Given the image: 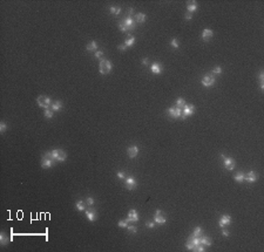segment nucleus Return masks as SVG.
I'll return each mask as SVG.
<instances>
[{
  "mask_svg": "<svg viewBox=\"0 0 264 252\" xmlns=\"http://www.w3.org/2000/svg\"><path fill=\"white\" fill-rule=\"evenodd\" d=\"M119 28L120 31L126 33V32H130L133 30H135V21L132 16H127L123 21H121L119 24Z\"/></svg>",
  "mask_w": 264,
  "mask_h": 252,
  "instance_id": "f257e3e1",
  "label": "nucleus"
},
{
  "mask_svg": "<svg viewBox=\"0 0 264 252\" xmlns=\"http://www.w3.org/2000/svg\"><path fill=\"white\" fill-rule=\"evenodd\" d=\"M51 152H52V158L55 162H65L67 160V154L62 149H54Z\"/></svg>",
  "mask_w": 264,
  "mask_h": 252,
  "instance_id": "f03ea898",
  "label": "nucleus"
},
{
  "mask_svg": "<svg viewBox=\"0 0 264 252\" xmlns=\"http://www.w3.org/2000/svg\"><path fill=\"white\" fill-rule=\"evenodd\" d=\"M112 67H113V65H112V62H110L109 60H105V59H102V60L100 61V65H99V71H100V74H102V75L109 74V73H110V71H112Z\"/></svg>",
  "mask_w": 264,
  "mask_h": 252,
  "instance_id": "7ed1b4c3",
  "label": "nucleus"
},
{
  "mask_svg": "<svg viewBox=\"0 0 264 252\" xmlns=\"http://www.w3.org/2000/svg\"><path fill=\"white\" fill-rule=\"evenodd\" d=\"M36 103L39 104V107H41V108H48V107H51V104H52V100L51 98H48V96H45V95H40L39 98L36 99Z\"/></svg>",
  "mask_w": 264,
  "mask_h": 252,
  "instance_id": "20e7f679",
  "label": "nucleus"
},
{
  "mask_svg": "<svg viewBox=\"0 0 264 252\" xmlns=\"http://www.w3.org/2000/svg\"><path fill=\"white\" fill-rule=\"evenodd\" d=\"M221 157L223 158V163H224V168L229 171H232L236 167V162H235L234 158L231 157H226L224 156V154H221Z\"/></svg>",
  "mask_w": 264,
  "mask_h": 252,
  "instance_id": "39448f33",
  "label": "nucleus"
},
{
  "mask_svg": "<svg viewBox=\"0 0 264 252\" xmlns=\"http://www.w3.org/2000/svg\"><path fill=\"white\" fill-rule=\"evenodd\" d=\"M195 111V106L194 104H185L182 108V114H181V119L184 120L187 119L188 116H191Z\"/></svg>",
  "mask_w": 264,
  "mask_h": 252,
  "instance_id": "423d86ee",
  "label": "nucleus"
},
{
  "mask_svg": "<svg viewBox=\"0 0 264 252\" xmlns=\"http://www.w3.org/2000/svg\"><path fill=\"white\" fill-rule=\"evenodd\" d=\"M153 220L155 222V224H159V225H162L164 224L165 222H167V218H165V216L163 215V212L161 210H156L155 211V215L153 217Z\"/></svg>",
  "mask_w": 264,
  "mask_h": 252,
  "instance_id": "0eeeda50",
  "label": "nucleus"
},
{
  "mask_svg": "<svg viewBox=\"0 0 264 252\" xmlns=\"http://www.w3.org/2000/svg\"><path fill=\"white\" fill-rule=\"evenodd\" d=\"M215 82H216V79H215L214 75H210V74L204 75V76L202 77V80H201V83H202L204 87H207V88H209V87H212V86L215 84Z\"/></svg>",
  "mask_w": 264,
  "mask_h": 252,
  "instance_id": "6e6552de",
  "label": "nucleus"
},
{
  "mask_svg": "<svg viewBox=\"0 0 264 252\" xmlns=\"http://www.w3.org/2000/svg\"><path fill=\"white\" fill-rule=\"evenodd\" d=\"M167 113L169 114L170 117H173V119H177V117H181L182 109H181V108H179V107H176V106H173V107L168 108Z\"/></svg>",
  "mask_w": 264,
  "mask_h": 252,
  "instance_id": "1a4fd4ad",
  "label": "nucleus"
},
{
  "mask_svg": "<svg viewBox=\"0 0 264 252\" xmlns=\"http://www.w3.org/2000/svg\"><path fill=\"white\" fill-rule=\"evenodd\" d=\"M124 187L128 190H135L136 187H138V183H136V179L134 177H127L126 182H124Z\"/></svg>",
  "mask_w": 264,
  "mask_h": 252,
  "instance_id": "9d476101",
  "label": "nucleus"
},
{
  "mask_svg": "<svg viewBox=\"0 0 264 252\" xmlns=\"http://www.w3.org/2000/svg\"><path fill=\"white\" fill-rule=\"evenodd\" d=\"M54 163H55V161H54V160L48 158V157H46V156H44V155H42L41 167H42L44 169H50V168H52V167L54 166Z\"/></svg>",
  "mask_w": 264,
  "mask_h": 252,
  "instance_id": "9b49d317",
  "label": "nucleus"
},
{
  "mask_svg": "<svg viewBox=\"0 0 264 252\" xmlns=\"http://www.w3.org/2000/svg\"><path fill=\"white\" fill-rule=\"evenodd\" d=\"M138 220H139V215H138V212H136V210H134V209L129 210L128 217H127V222L128 223H136Z\"/></svg>",
  "mask_w": 264,
  "mask_h": 252,
  "instance_id": "f8f14e48",
  "label": "nucleus"
},
{
  "mask_svg": "<svg viewBox=\"0 0 264 252\" xmlns=\"http://www.w3.org/2000/svg\"><path fill=\"white\" fill-rule=\"evenodd\" d=\"M230 223H231V217L229 215H223L218 220V225H220V228L223 229L224 226H228Z\"/></svg>",
  "mask_w": 264,
  "mask_h": 252,
  "instance_id": "ddd939ff",
  "label": "nucleus"
},
{
  "mask_svg": "<svg viewBox=\"0 0 264 252\" xmlns=\"http://www.w3.org/2000/svg\"><path fill=\"white\" fill-rule=\"evenodd\" d=\"M257 178H258V176H257V172H255V171H249V172H247L245 173V177H244V181H247V182H249V183H253V182H256L257 181Z\"/></svg>",
  "mask_w": 264,
  "mask_h": 252,
  "instance_id": "4468645a",
  "label": "nucleus"
},
{
  "mask_svg": "<svg viewBox=\"0 0 264 252\" xmlns=\"http://www.w3.org/2000/svg\"><path fill=\"white\" fill-rule=\"evenodd\" d=\"M212 35H214L212 30H210V28H205V30H203V32H202V40L204 42H208Z\"/></svg>",
  "mask_w": 264,
  "mask_h": 252,
  "instance_id": "2eb2a0df",
  "label": "nucleus"
},
{
  "mask_svg": "<svg viewBox=\"0 0 264 252\" xmlns=\"http://www.w3.org/2000/svg\"><path fill=\"white\" fill-rule=\"evenodd\" d=\"M127 154H128L129 158H135L139 154V148L136 147V145H132V147H129L128 150H127Z\"/></svg>",
  "mask_w": 264,
  "mask_h": 252,
  "instance_id": "dca6fc26",
  "label": "nucleus"
},
{
  "mask_svg": "<svg viewBox=\"0 0 264 252\" xmlns=\"http://www.w3.org/2000/svg\"><path fill=\"white\" fill-rule=\"evenodd\" d=\"M150 71H152L153 74H161L162 71H163V67H162V65L155 62V63H153L150 66Z\"/></svg>",
  "mask_w": 264,
  "mask_h": 252,
  "instance_id": "f3484780",
  "label": "nucleus"
},
{
  "mask_svg": "<svg viewBox=\"0 0 264 252\" xmlns=\"http://www.w3.org/2000/svg\"><path fill=\"white\" fill-rule=\"evenodd\" d=\"M85 214H86V216H87V218H88V220H89V222H94V220L96 219V212H95V210H93V209L86 210Z\"/></svg>",
  "mask_w": 264,
  "mask_h": 252,
  "instance_id": "a211bd4d",
  "label": "nucleus"
},
{
  "mask_svg": "<svg viewBox=\"0 0 264 252\" xmlns=\"http://www.w3.org/2000/svg\"><path fill=\"white\" fill-rule=\"evenodd\" d=\"M146 19H147V16L144 13H138V14L134 15V21L139 22V24H143L146 21Z\"/></svg>",
  "mask_w": 264,
  "mask_h": 252,
  "instance_id": "6ab92c4d",
  "label": "nucleus"
},
{
  "mask_svg": "<svg viewBox=\"0 0 264 252\" xmlns=\"http://www.w3.org/2000/svg\"><path fill=\"white\" fill-rule=\"evenodd\" d=\"M51 109L53 111H60L62 109V102L61 101H55V102H52L51 104Z\"/></svg>",
  "mask_w": 264,
  "mask_h": 252,
  "instance_id": "aec40b11",
  "label": "nucleus"
},
{
  "mask_svg": "<svg viewBox=\"0 0 264 252\" xmlns=\"http://www.w3.org/2000/svg\"><path fill=\"white\" fill-rule=\"evenodd\" d=\"M200 238H201V244L202 245H204V246H211L212 240H211L210 237H208V236H201Z\"/></svg>",
  "mask_w": 264,
  "mask_h": 252,
  "instance_id": "412c9836",
  "label": "nucleus"
},
{
  "mask_svg": "<svg viewBox=\"0 0 264 252\" xmlns=\"http://www.w3.org/2000/svg\"><path fill=\"white\" fill-rule=\"evenodd\" d=\"M197 7H198V5H197V3L196 1H188V5H187V9H188V13H193V12H195L197 9Z\"/></svg>",
  "mask_w": 264,
  "mask_h": 252,
  "instance_id": "4be33fe9",
  "label": "nucleus"
},
{
  "mask_svg": "<svg viewBox=\"0 0 264 252\" xmlns=\"http://www.w3.org/2000/svg\"><path fill=\"white\" fill-rule=\"evenodd\" d=\"M9 241H12V239H9L5 232H1L0 234V243H1V245H7Z\"/></svg>",
  "mask_w": 264,
  "mask_h": 252,
  "instance_id": "5701e85b",
  "label": "nucleus"
},
{
  "mask_svg": "<svg viewBox=\"0 0 264 252\" xmlns=\"http://www.w3.org/2000/svg\"><path fill=\"white\" fill-rule=\"evenodd\" d=\"M244 177H245V173L242 172V171H238L236 175L234 176V179L236 181L237 183H243L244 182Z\"/></svg>",
  "mask_w": 264,
  "mask_h": 252,
  "instance_id": "b1692460",
  "label": "nucleus"
},
{
  "mask_svg": "<svg viewBox=\"0 0 264 252\" xmlns=\"http://www.w3.org/2000/svg\"><path fill=\"white\" fill-rule=\"evenodd\" d=\"M75 208L77 211H85L86 210V203L82 199H79L75 203Z\"/></svg>",
  "mask_w": 264,
  "mask_h": 252,
  "instance_id": "393cba45",
  "label": "nucleus"
},
{
  "mask_svg": "<svg viewBox=\"0 0 264 252\" xmlns=\"http://www.w3.org/2000/svg\"><path fill=\"white\" fill-rule=\"evenodd\" d=\"M134 44H135V38L134 36H129L128 39H126L124 42H123V45L126 47H132V46H134Z\"/></svg>",
  "mask_w": 264,
  "mask_h": 252,
  "instance_id": "a878e982",
  "label": "nucleus"
},
{
  "mask_svg": "<svg viewBox=\"0 0 264 252\" xmlns=\"http://www.w3.org/2000/svg\"><path fill=\"white\" fill-rule=\"evenodd\" d=\"M86 49L87 51H96L97 49V44L95 41H91L89 44L86 46Z\"/></svg>",
  "mask_w": 264,
  "mask_h": 252,
  "instance_id": "bb28decb",
  "label": "nucleus"
},
{
  "mask_svg": "<svg viewBox=\"0 0 264 252\" xmlns=\"http://www.w3.org/2000/svg\"><path fill=\"white\" fill-rule=\"evenodd\" d=\"M44 114H45V117L50 120V119H52V117H53L54 111H53L51 108H46V109H45V111H44Z\"/></svg>",
  "mask_w": 264,
  "mask_h": 252,
  "instance_id": "cd10ccee",
  "label": "nucleus"
},
{
  "mask_svg": "<svg viewBox=\"0 0 264 252\" xmlns=\"http://www.w3.org/2000/svg\"><path fill=\"white\" fill-rule=\"evenodd\" d=\"M185 104H187V103H185L184 99H182V98H179V99H177V101H176V104H175V106H176V107H179V108H181V109H182V108L184 107Z\"/></svg>",
  "mask_w": 264,
  "mask_h": 252,
  "instance_id": "c85d7f7f",
  "label": "nucleus"
},
{
  "mask_svg": "<svg viewBox=\"0 0 264 252\" xmlns=\"http://www.w3.org/2000/svg\"><path fill=\"white\" fill-rule=\"evenodd\" d=\"M110 13L114 14V15H119L121 13V7H115V6H112L110 7Z\"/></svg>",
  "mask_w": 264,
  "mask_h": 252,
  "instance_id": "c756f323",
  "label": "nucleus"
},
{
  "mask_svg": "<svg viewBox=\"0 0 264 252\" xmlns=\"http://www.w3.org/2000/svg\"><path fill=\"white\" fill-rule=\"evenodd\" d=\"M201 234H202V228L201 226H196L194 229V232H193V236H196V237H200L201 236Z\"/></svg>",
  "mask_w": 264,
  "mask_h": 252,
  "instance_id": "7c9ffc66",
  "label": "nucleus"
},
{
  "mask_svg": "<svg viewBox=\"0 0 264 252\" xmlns=\"http://www.w3.org/2000/svg\"><path fill=\"white\" fill-rule=\"evenodd\" d=\"M170 46H171V47H174V48H179V47H180V42H179L177 39L174 38L173 40L170 41Z\"/></svg>",
  "mask_w": 264,
  "mask_h": 252,
  "instance_id": "2f4dec72",
  "label": "nucleus"
},
{
  "mask_svg": "<svg viewBox=\"0 0 264 252\" xmlns=\"http://www.w3.org/2000/svg\"><path fill=\"white\" fill-rule=\"evenodd\" d=\"M117 226L124 229V228L128 226V222H127V219L126 220H119V223H117Z\"/></svg>",
  "mask_w": 264,
  "mask_h": 252,
  "instance_id": "473e14b6",
  "label": "nucleus"
},
{
  "mask_svg": "<svg viewBox=\"0 0 264 252\" xmlns=\"http://www.w3.org/2000/svg\"><path fill=\"white\" fill-rule=\"evenodd\" d=\"M127 229H128V231L130 232V234H136V232H138V228H136L135 225H128Z\"/></svg>",
  "mask_w": 264,
  "mask_h": 252,
  "instance_id": "72a5a7b5",
  "label": "nucleus"
},
{
  "mask_svg": "<svg viewBox=\"0 0 264 252\" xmlns=\"http://www.w3.org/2000/svg\"><path fill=\"white\" fill-rule=\"evenodd\" d=\"M205 249H204V245H202V244H200V245H197V246H195L194 249H193V251H196V252H203Z\"/></svg>",
  "mask_w": 264,
  "mask_h": 252,
  "instance_id": "f704fd0d",
  "label": "nucleus"
},
{
  "mask_svg": "<svg viewBox=\"0 0 264 252\" xmlns=\"http://www.w3.org/2000/svg\"><path fill=\"white\" fill-rule=\"evenodd\" d=\"M94 202H95V201H94L93 197H88V198L86 199V204H87L88 206H93V205H94Z\"/></svg>",
  "mask_w": 264,
  "mask_h": 252,
  "instance_id": "c9c22d12",
  "label": "nucleus"
},
{
  "mask_svg": "<svg viewBox=\"0 0 264 252\" xmlns=\"http://www.w3.org/2000/svg\"><path fill=\"white\" fill-rule=\"evenodd\" d=\"M6 129H7V124L5 122H0V133H5Z\"/></svg>",
  "mask_w": 264,
  "mask_h": 252,
  "instance_id": "e433bc0d",
  "label": "nucleus"
},
{
  "mask_svg": "<svg viewBox=\"0 0 264 252\" xmlns=\"http://www.w3.org/2000/svg\"><path fill=\"white\" fill-rule=\"evenodd\" d=\"M212 73H214V74H221V73H222V68H221L220 66H217V67H214Z\"/></svg>",
  "mask_w": 264,
  "mask_h": 252,
  "instance_id": "4c0bfd02",
  "label": "nucleus"
},
{
  "mask_svg": "<svg viewBox=\"0 0 264 252\" xmlns=\"http://www.w3.org/2000/svg\"><path fill=\"white\" fill-rule=\"evenodd\" d=\"M116 176L119 177V178H121V179H123L126 177V173H124V171H117L116 172Z\"/></svg>",
  "mask_w": 264,
  "mask_h": 252,
  "instance_id": "58836bf2",
  "label": "nucleus"
},
{
  "mask_svg": "<svg viewBox=\"0 0 264 252\" xmlns=\"http://www.w3.org/2000/svg\"><path fill=\"white\" fill-rule=\"evenodd\" d=\"M146 226L149 229H154L155 228V222H146Z\"/></svg>",
  "mask_w": 264,
  "mask_h": 252,
  "instance_id": "ea45409f",
  "label": "nucleus"
},
{
  "mask_svg": "<svg viewBox=\"0 0 264 252\" xmlns=\"http://www.w3.org/2000/svg\"><path fill=\"white\" fill-rule=\"evenodd\" d=\"M102 55H103L102 51H95V57H96V59H101Z\"/></svg>",
  "mask_w": 264,
  "mask_h": 252,
  "instance_id": "a19ab883",
  "label": "nucleus"
},
{
  "mask_svg": "<svg viewBox=\"0 0 264 252\" xmlns=\"http://www.w3.org/2000/svg\"><path fill=\"white\" fill-rule=\"evenodd\" d=\"M184 18L187 19V20H190V19L193 18V14L191 13H185V15H184Z\"/></svg>",
  "mask_w": 264,
  "mask_h": 252,
  "instance_id": "79ce46f5",
  "label": "nucleus"
},
{
  "mask_svg": "<svg viewBox=\"0 0 264 252\" xmlns=\"http://www.w3.org/2000/svg\"><path fill=\"white\" fill-rule=\"evenodd\" d=\"M222 235H223L224 237H228V236H229V231H228V230H222Z\"/></svg>",
  "mask_w": 264,
  "mask_h": 252,
  "instance_id": "37998d69",
  "label": "nucleus"
},
{
  "mask_svg": "<svg viewBox=\"0 0 264 252\" xmlns=\"http://www.w3.org/2000/svg\"><path fill=\"white\" fill-rule=\"evenodd\" d=\"M259 81H261V82L264 81V73H263V72L259 73Z\"/></svg>",
  "mask_w": 264,
  "mask_h": 252,
  "instance_id": "c03bdc74",
  "label": "nucleus"
},
{
  "mask_svg": "<svg viewBox=\"0 0 264 252\" xmlns=\"http://www.w3.org/2000/svg\"><path fill=\"white\" fill-rule=\"evenodd\" d=\"M126 48H127V47H126L124 45H120V46H119V49H120V51H126Z\"/></svg>",
  "mask_w": 264,
  "mask_h": 252,
  "instance_id": "a18cd8bd",
  "label": "nucleus"
},
{
  "mask_svg": "<svg viewBox=\"0 0 264 252\" xmlns=\"http://www.w3.org/2000/svg\"><path fill=\"white\" fill-rule=\"evenodd\" d=\"M148 61H149L148 57H144V59H142V63L143 65H147V63H148Z\"/></svg>",
  "mask_w": 264,
  "mask_h": 252,
  "instance_id": "49530a36",
  "label": "nucleus"
},
{
  "mask_svg": "<svg viewBox=\"0 0 264 252\" xmlns=\"http://www.w3.org/2000/svg\"><path fill=\"white\" fill-rule=\"evenodd\" d=\"M261 90H262V92L264 90V83H263V82H261Z\"/></svg>",
  "mask_w": 264,
  "mask_h": 252,
  "instance_id": "de8ad7c7",
  "label": "nucleus"
}]
</instances>
